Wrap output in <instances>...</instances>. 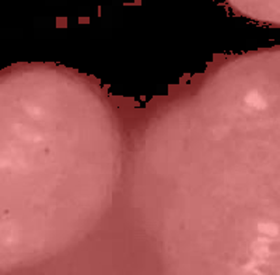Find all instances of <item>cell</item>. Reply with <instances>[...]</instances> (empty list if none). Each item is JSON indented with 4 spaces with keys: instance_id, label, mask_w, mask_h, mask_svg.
<instances>
[{
    "instance_id": "1",
    "label": "cell",
    "mask_w": 280,
    "mask_h": 275,
    "mask_svg": "<svg viewBox=\"0 0 280 275\" xmlns=\"http://www.w3.org/2000/svg\"><path fill=\"white\" fill-rule=\"evenodd\" d=\"M122 194L170 275H280V47L228 55L157 104Z\"/></svg>"
},
{
    "instance_id": "2",
    "label": "cell",
    "mask_w": 280,
    "mask_h": 275,
    "mask_svg": "<svg viewBox=\"0 0 280 275\" xmlns=\"http://www.w3.org/2000/svg\"><path fill=\"white\" fill-rule=\"evenodd\" d=\"M124 132L108 96L74 69L0 73V268L83 240L114 205Z\"/></svg>"
},
{
    "instance_id": "3",
    "label": "cell",
    "mask_w": 280,
    "mask_h": 275,
    "mask_svg": "<svg viewBox=\"0 0 280 275\" xmlns=\"http://www.w3.org/2000/svg\"><path fill=\"white\" fill-rule=\"evenodd\" d=\"M234 13L262 24L280 27V0H224Z\"/></svg>"
}]
</instances>
